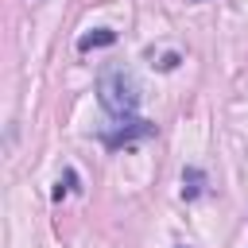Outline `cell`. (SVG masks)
<instances>
[{
    "label": "cell",
    "mask_w": 248,
    "mask_h": 248,
    "mask_svg": "<svg viewBox=\"0 0 248 248\" xmlns=\"http://www.w3.org/2000/svg\"><path fill=\"white\" fill-rule=\"evenodd\" d=\"M147 136H155V124L132 116V120H120L116 128L101 132V143H105V147H120V143H136V140H147Z\"/></svg>",
    "instance_id": "2"
},
{
    "label": "cell",
    "mask_w": 248,
    "mask_h": 248,
    "mask_svg": "<svg viewBox=\"0 0 248 248\" xmlns=\"http://www.w3.org/2000/svg\"><path fill=\"white\" fill-rule=\"evenodd\" d=\"M97 101L105 105L108 116L116 120H132L140 108V81L128 66H105L97 74Z\"/></svg>",
    "instance_id": "1"
},
{
    "label": "cell",
    "mask_w": 248,
    "mask_h": 248,
    "mask_svg": "<svg viewBox=\"0 0 248 248\" xmlns=\"http://www.w3.org/2000/svg\"><path fill=\"white\" fill-rule=\"evenodd\" d=\"M112 43H116V31H112V27H97V31H85V35L78 39V50L89 54V50H97V46H112Z\"/></svg>",
    "instance_id": "3"
},
{
    "label": "cell",
    "mask_w": 248,
    "mask_h": 248,
    "mask_svg": "<svg viewBox=\"0 0 248 248\" xmlns=\"http://www.w3.org/2000/svg\"><path fill=\"white\" fill-rule=\"evenodd\" d=\"M178 62H182V58H178V54L170 50V54H163V58H159V70H174Z\"/></svg>",
    "instance_id": "5"
},
{
    "label": "cell",
    "mask_w": 248,
    "mask_h": 248,
    "mask_svg": "<svg viewBox=\"0 0 248 248\" xmlns=\"http://www.w3.org/2000/svg\"><path fill=\"white\" fill-rule=\"evenodd\" d=\"M202 190H205V174L198 167H186L182 170V198L194 202V198H202Z\"/></svg>",
    "instance_id": "4"
}]
</instances>
